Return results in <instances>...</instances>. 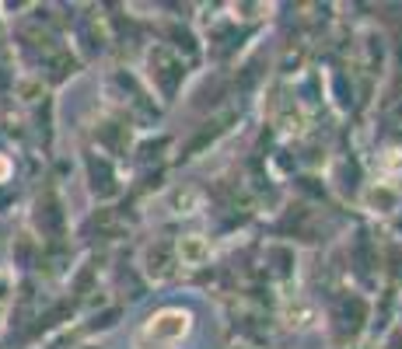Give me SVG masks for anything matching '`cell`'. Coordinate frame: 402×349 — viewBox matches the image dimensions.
Returning a JSON list of instances; mask_svg holds the SVG:
<instances>
[{
    "instance_id": "6da1fadb",
    "label": "cell",
    "mask_w": 402,
    "mask_h": 349,
    "mask_svg": "<svg viewBox=\"0 0 402 349\" xmlns=\"http://www.w3.org/2000/svg\"><path fill=\"white\" fill-rule=\"evenodd\" d=\"M185 332H189V314H182V311H161V314H154L144 325L140 339L144 343H154V346H165V343L182 339Z\"/></svg>"
},
{
    "instance_id": "7a4b0ae2",
    "label": "cell",
    "mask_w": 402,
    "mask_h": 349,
    "mask_svg": "<svg viewBox=\"0 0 402 349\" xmlns=\"http://www.w3.org/2000/svg\"><path fill=\"white\" fill-rule=\"evenodd\" d=\"M178 255H182V262H185V266H203V262L210 259V244H207L200 234H189V237H182Z\"/></svg>"
},
{
    "instance_id": "3957f363",
    "label": "cell",
    "mask_w": 402,
    "mask_h": 349,
    "mask_svg": "<svg viewBox=\"0 0 402 349\" xmlns=\"http://www.w3.org/2000/svg\"><path fill=\"white\" fill-rule=\"evenodd\" d=\"M0 178H7V161L0 158Z\"/></svg>"
}]
</instances>
